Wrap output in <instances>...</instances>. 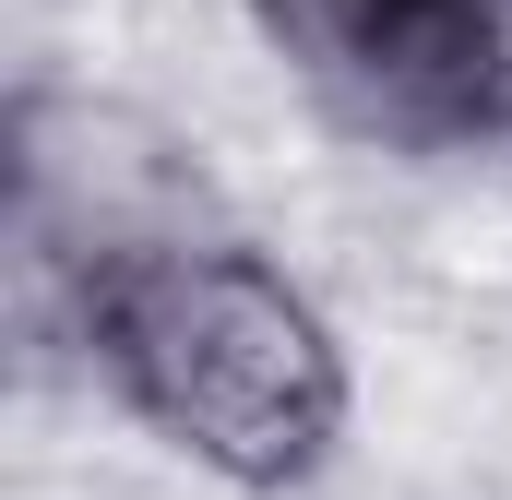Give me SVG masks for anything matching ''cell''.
<instances>
[{"label":"cell","instance_id":"3","mask_svg":"<svg viewBox=\"0 0 512 500\" xmlns=\"http://www.w3.org/2000/svg\"><path fill=\"white\" fill-rule=\"evenodd\" d=\"M262 60L382 167H512V0H239Z\"/></svg>","mask_w":512,"mask_h":500},{"label":"cell","instance_id":"1","mask_svg":"<svg viewBox=\"0 0 512 500\" xmlns=\"http://www.w3.org/2000/svg\"><path fill=\"white\" fill-rule=\"evenodd\" d=\"M60 346L131 441L215 500H298L358 429V346L334 298L251 227L108 274Z\"/></svg>","mask_w":512,"mask_h":500},{"label":"cell","instance_id":"2","mask_svg":"<svg viewBox=\"0 0 512 500\" xmlns=\"http://www.w3.org/2000/svg\"><path fill=\"white\" fill-rule=\"evenodd\" d=\"M215 227H239L227 167L179 108L131 84H60V72L12 96V250H24V298L60 310V334L108 274Z\"/></svg>","mask_w":512,"mask_h":500}]
</instances>
